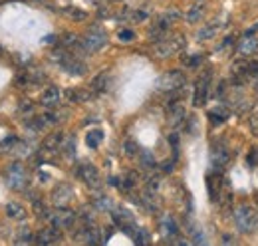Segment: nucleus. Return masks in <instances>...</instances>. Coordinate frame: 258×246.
Listing matches in <instances>:
<instances>
[{
  "label": "nucleus",
  "mask_w": 258,
  "mask_h": 246,
  "mask_svg": "<svg viewBox=\"0 0 258 246\" xmlns=\"http://www.w3.org/2000/svg\"><path fill=\"white\" fill-rule=\"evenodd\" d=\"M76 220H78V215H76L72 209H68V207H56V209L50 213V216H48V222H50L52 226L60 228V230L72 228V226L76 224Z\"/></svg>",
  "instance_id": "nucleus-8"
},
{
  "label": "nucleus",
  "mask_w": 258,
  "mask_h": 246,
  "mask_svg": "<svg viewBox=\"0 0 258 246\" xmlns=\"http://www.w3.org/2000/svg\"><path fill=\"white\" fill-rule=\"evenodd\" d=\"M119 18H121V20H127V22L139 24V22H145V20L149 18V12L143 10V8H127V10L119 12Z\"/></svg>",
  "instance_id": "nucleus-23"
},
{
  "label": "nucleus",
  "mask_w": 258,
  "mask_h": 246,
  "mask_svg": "<svg viewBox=\"0 0 258 246\" xmlns=\"http://www.w3.org/2000/svg\"><path fill=\"white\" fill-rule=\"evenodd\" d=\"M60 99H62V90L58 86H48L40 95V103L44 107H56L60 103Z\"/></svg>",
  "instance_id": "nucleus-19"
},
{
  "label": "nucleus",
  "mask_w": 258,
  "mask_h": 246,
  "mask_svg": "<svg viewBox=\"0 0 258 246\" xmlns=\"http://www.w3.org/2000/svg\"><path fill=\"white\" fill-rule=\"evenodd\" d=\"M66 97L74 103H80V101H88L92 97V92L90 90H82V88H72L66 92Z\"/></svg>",
  "instance_id": "nucleus-27"
},
{
  "label": "nucleus",
  "mask_w": 258,
  "mask_h": 246,
  "mask_svg": "<svg viewBox=\"0 0 258 246\" xmlns=\"http://www.w3.org/2000/svg\"><path fill=\"white\" fill-rule=\"evenodd\" d=\"M201 61H203V56H201V54H195V56H183V64H185L187 68H197Z\"/></svg>",
  "instance_id": "nucleus-36"
},
{
  "label": "nucleus",
  "mask_w": 258,
  "mask_h": 246,
  "mask_svg": "<svg viewBox=\"0 0 258 246\" xmlns=\"http://www.w3.org/2000/svg\"><path fill=\"white\" fill-rule=\"evenodd\" d=\"M187 48V38L183 34H173V36H167L163 38L161 42H155L153 46V56L159 58V60H167L179 52H183Z\"/></svg>",
  "instance_id": "nucleus-2"
},
{
  "label": "nucleus",
  "mask_w": 258,
  "mask_h": 246,
  "mask_svg": "<svg viewBox=\"0 0 258 246\" xmlns=\"http://www.w3.org/2000/svg\"><path fill=\"white\" fill-rule=\"evenodd\" d=\"M232 220L240 234H254L258 230V211L252 205H236L232 211Z\"/></svg>",
  "instance_id": "nucleus-1"
},
{
  "label": "nucleus",
  "mask_w": 258,
  "mask_h": 246,
  "mask_svg": "<svg viewBox=\"0 0 258 246\" xmlns=\"http://www.w3.org/2000/svg\"><path fill=\"white\" fill-rule=\"evenodd\" d=\"M64 14L70 18V20H74V22H84V20L88 18V12L82 10V8H76V6H68V8H64Z\"/></svg>",
  "instance_id": "nucleus-30"
},
{
  "label": "nucleus",
  "mask_w": 258,
  "mask_h": 246,
  "mask_svg": "<svg viewBox=\"0 0 258 246\" xmlns=\"http://www.w3.org/2000/svg\"><path fill=\"white\" fill-rule=\"evenodd\" d=\"M181 18V12L179 10H165L163 14H159L157 18H155V22L151 24V28L147 32V36H149V40H153V42H161L163 38H167V34L171 30V26L177 22Z\"/></svg>",
  "instance_id": "nucleus-3"
},
{
  "label": "nucleus",
  "mask_w": 258,
  "mask_h": 246,
  "mask_svg": "<svg viewBox=\"0 0 258 246\" xmlns=\"http://www.w3.org/2000/svg\"><path fill=\"white\" fill-rule=\"evenodd\" d=\"M64 153L68 155V157H74L76 155V139L74 137H68V139H64Z\"/></svg>",
  "instance_id": "nucleus-34"
},
{
  "label": "nucleus",
  "mask_w": 258,
  "mask_h": 246,
  "mask_svg": "<svg viewBox=\"0 0 258 246\" xmlns=\"http://www.w3.org/2000/svg\"><path fill=\"white\" fill-rule=\"evenodd\" d=\"M209 121H211V125H223V123L228 121V117L232 115V111H230V107L228 105H225V103H219V105H215V107H211L209 109Z\"/></svg>",
  "instance_id": "nucleus-17"
},
{
  "label": "nucleus",
  "mask_w": 258,
  "mask_h": 246,
  "mask_svg": "<svg viewBox=\"0 0 258 246\" xmlns=\"http://www.w3.org/2000/svg\"><path fill=\"white\" fill-rule=\"evenodd\" d=\"M230 149L226 147L223 141H215L213 145H211V165H213V169H217V171H223L228 167V163H230Z\"/></svg>",
  "instance_id": "nucleus-9"
},
{
  "label": "nucleus",
  "mask_w": 258,
  "mask_h": 246,
  "mask_svg": "<svg viewBox=\"0 0 258 246\" xmlns=\"http://www.w3.org/2000/svg\"><path fill=\"white\" fill-rule=\"evenodd\" d=\"M62 240V230L56 226H44L34 234V242L36 246H58Z\"/></svg>",
  "instance_id": "nucleus-10"
},
{
  "label": "nucleus",
  "mask_w": 258,
  "mask_h": 246,
  "mask_svg": "<svg viewBox=\"0 0 258 246\" xmlns=\"http://www.w3.org/2000/svg\"><path fill=\"white\" fill-rule=\"evenodd\" d=\"M185 119H187V107H185L183 99L173 101V103L167 105V123L171 127H179Z\"/></svg>",
  "instance_id": "nucleus-15"
},
{
  "label": "nucleus",
  "mask_w": 258,
  "mask_h": 246,
  "mask_svg": "<svg viewBox=\"0 0 258 246\" xmlns=\"http://www.w3.org/2000/svg\"><path fill=\"white\" fill-rule=\"evenodd\" d=\"M250 129H252V133L258 137V111H254V113L250 115Z\"/></svg>",
  "instance_id": "nucleus-41"
},
{
  "label": "nucleus",
  "mask_w": 258,
  "mask_h": 246,
  "mask_svg": "<svg viewBox=\"0 0 258 246\" xmlns=\"http://www.w3.org/2000/svg\"><path fill=\"white\" fill-rule=\"evenodd\" d=\"M64 133L62 131H54V133H50L46 139H44V149L46 151H50V153H56V151H60L62 147H64Z\"/></svg>",
  "instance_id": "nucleus-22"
},
{
  "label": "nucleus",
  "mask_w": 258,
  "mask_h": 246,
  "mask_svg": "<svg viewBox=\"0 0 258 246\" xmlns=\"http://www.w3.org/2000/svg\"><path fill=\"white\" fill-rule=\"evenodd\" d=\"M78 177L90 189H99L101 187V175H99L97 167H94L92 163H82L78 167Z\"/></svg>",
  "instance_id": "nucleus-14"
},
{
  "label": "nucleus",
  "mask_w": 258,
  "mask_h": 246,
  "mask_svg": "<svg viewBox=\"0 0 258 246\" xmlns=\"http://www.w3.org/2000/svg\"><path fill=\"white\" fill-rule=\"evenodd\" d=\"M103 137H105V133H103L101 129H90V131L86 133V145H88L90 149H97L99 143L103 141Z\"/></svg>",
  "instance_id": "nucleus-28"
},
{
  "label": "nucleus",
  "mask_w": 258,
  "mask_h": 246,
  "mask_svg": "<svg viewBox=\"0 0 258 246\" xmlns=\"http://www.w3.org/2000/svg\"><path fill=\"white\" fill-rule=\"evenodd\" d=\"M123 147H125V153H127L129 157H137L139 151H141V149H139V145H137L135 141H131V139L125 141V145H123Z\"/></svg>",
  "instance_id": "nucleus-37"
},
{
  "label": "nucleus",
  "mask_w": 258,
  "mask_h": 246,
  "mask_svg": "<svg viewBox=\"0 0 258 246\" xmlns=\"http://www.w3.org/2000/svg\"><path fill=\"white\" fill-rule=\"evenodd\" d=\"M40 2H42V0H40Z\"/></svg>",
  "instance_id": "nucleus-43"
},
{
  "label": "nucleus",
  "mask_w": 258,
  "mask_h": 246,
  "mask_svg": "<svg viewBox=\"0 0 258 246\" xmlns=\"http://www.w3.org/2000/svg\"><path fill=\"white\" fill-rule=\"evenodd\" d=\"M20 113L32 119V117H34V105H32V101H28V99H24V101L20 103Z\"/></svg>",
  "instance_id": "nucleus-35"
},
{
  "label": "nucleus",
  "mask_w": 258,
  "mask_h": 246,
  "mask_svg": "<svg viewBox=\"0 0 258 246\" xmlns=\"http://www.w3.org/2000/svg\"><path fill=\"white\" fill-rule=\"evenodd\" d=\"M221 246H238V244H236V240H234L230 234H223V238H221Z\"/></svg>",
  "instance_id": "nucleus-42"
},
{
  "label": "nucleus",
  "mask_w": 258,
  "mask_h": 246,
  "mask_svg": "<svg viewBox=\"0 0 258 246\" xmlns=\"http://www.w3.org/2000/svg\"><path fill=\"white\" fill-rule=\"evenodd\" d=\"M209 86H211V70H207L199 80H197V86H195L193 93V105L195 107H203L207 103V97H209Z\"/></svg>",
  "instance_id": "nucleus-13"
},
{
  "label": "nucleus",
  "mask_w": 258,
  "mask_h": 246,
  "mask_svg": "<svg viewBox=\"0 0 258 246\" xmlns=\"http://www.w3.org/2000/svg\"><path fill=\"white\" fill-rule=\"evenodd\" d=\"M111 218H113V222L119 226V230L125 232V234H129V232L137 226V224H135V218L131 215V211H127L125 207H113Z\"/></svg>",
  "instance_id": "nucleus-12"
},
{
  "label": "nucleus",
  "mask_w": 258,
  "mask_h": 246,
  "mask_svg": "<svg viewBox=\"0 0 258 246\" xmlns=\"http://www.w3.org/2000/svg\"><path fill=\"white\" fill-rule=\"evenodd\" d=\"M238 54L244 58H250L258 54V38L256 36H242V40L238 42Z\"/></svg>",
  "instance_id": "nucleus-20"
},
{
  "label": "nucleus",
  "mask_w": 258,
  "mask_h": 246,
  "mask_svg": "<svg viewBox=\"0 0 258 246\" xmlns=\"http://www.w3.org/2000/svg\"><path fill=\"white\" fill-rule=\"evenodd\" d=\"M169 246H195L193 240H189L187 236H183V234H179L177 238H173L171 242H169Z\"/></svg>",
  "instance_id": "nucleus-38"
},
{
  "label": "nucleus",
  "mask_w": 258,
  "mask_h": 246,
  "mask_svg": "<svg viewBox=\"0 0 258 246\" xmlns=\"http://www.w3.org/2000/svg\"><path fill=\"white\" fill-rule=\"evenodd\" d=\"M72 197H74L72 187L62 183L54 189V193H52V203H54V207H68L70 201H72Z\"/></svg>",
  "instance_id": "nucleus-18"
},
{
  "label": "nucleus",
  "mask_w": 258,
  "mask_h": 246,
  "mask_svg": "<svg viewBox=\"0 0 258 246\" xmlns=\"http://www.w3.org/2000/svg\"><path fill=\"white\" fill-rule=\"evenodd\" d=\"M223 183H225V177H223V173L221 171H211L209 175H207V189H209V199H211V203H217L219 201V193H221V189H223Z\"/></svg>",
  "instance_id": "nucleus-16"
},
{
  "label": "nucleus",
  "mask_w": 258,
  "mask_h": 246,
  "mask_svg": "<svg viewBox=\"0 0 258 246\" xmlns=\"http://www.w3.org/2000/svg\"><path fill=\"white\" fill-rule=\"evenodd\" d=\"M107 84H109V74H97L96 78L92 80V90L96 93H101L105 92V88H107Z\"/></svg>",
  "instance_id": "nucleus-31"
},
{
  "label": "nucleus",
  "mask_w": 258,
  "mask_h": 246,
  "mask_svg": "<svg viewBox=\"0 0 258 246\" xmlns=\"http://www.w3.org/2000/svg\"><path fill=\"white\" fill-rule=\"evenodd\" d=\"M159 230H161V236L165 238V242L169 244L173 238H177L181 234V226L177 222V218L171 215V213H165L159 218Z\"/></svg>",
  "instance_id": "nucleus-11"
},
{
  "label": "nucleus",
  "mask_w": 258,
  "mask_h": 246,
  "mask_svg": "<svg viewBox=\"0 0 258 246\" xmlns=\"http://www.w3.org/2000/svg\"><path fill=\"white\" fill-rule=\"evenodd\" d=\"M131 240L135 246H151V234L147 228H141V226H135L131 232H129Z\"/></svg>",
  "instance_id": "nucleus-25"
},
{
  "label": "nucleus",
  "mask_w": 258,
  "mask_h": 246,
  "mask_svg": "<svg viewBox=\"0 0 258 246\" xmlns=\"http://www.w3.org/2000/svg\"><path fill=\"white\" fill-rule=\"evenodd\" d=\"M117 38H119L121 42H131V40H135V32L129 30V28H123V30L117 32Z\"/></svg>",
  "instance_id": "nucleus-39"
},
{
  "label": "nucleus",
  "mask_w": 258,
  "mask_h": 246,
  "mask_svg": "<svg viewBox=\"0 0 258 246\" xmlns=\"http://www.w3.org/2000/svg\"><path fill=\"white\" fill-rule=\"evenodd\" d=\"M221 26H223V22H221V20H211L209 24L201 26V30L197 32V40H199V42H207V40H213V38L219 34Z\"/></svg>",
  "instance_id": "nucleus-21"
},
{
  "label": "nucleus",
  "mask_w": 258,
  "mask_h": 246,
  "mask_svg": "<svg viewBox=\"0 0 258 246\" xmlns=\"http://www.w3.org/2000/svg\"><path fill=\"white\" fill-rule=\"evenodd\" d=\"M185 86H187V74L183 70H169L163 76H159L155 88H157V92L161 93H171L183 90Z\"/></svg>",
  "instance_id": "nucleus-5"
},
{
  "label": "nucleus",
  "mask_w": 258,
  "mask_h": 246,
  "mask_svg": "<svg viewBox=\"0 0 258 246\" xmlns=\"http://www.w3.org/2000/svg\"><path fill=\"white\" fill-rule=\"evenodd\" d=\"M4 181L6 184L12 189V191H24L28 183H30V175H28V169L20 163V161H14L6 167L4 171Z\"/></svg>",
  "instance_id": "nucleus-4"
},
{
  "label": "nucleus",
  "mask_w": 258,
  "mask_h": 246,
  "mask_svg": "<svg viewBox=\"0 0 258 246\" xmlns=\"http://www.w3.org/2000/svg\"><path fill=\"white\" fill-rule=\"evenodd\" d=\"M14 246H36V242H34V234L30 232V230H22V232L16 236Z\"/></svg>",
  "instance_id": "nucleus-33"
},
{
  "label": "nucleus",
  "mask_w": 258,
  "mask_h": 246,
  "mask_svg": "<svg viewBox=\"0 0 258 246\" xmlns=\"http://www.w3.org/2000/svg\"><path fill=\"white\" fill-rule=\"evenodd\" d=\"M74 240L80 246H101L105 238H101V230L97 228L94 222H84L74 232Z\"/></svg>",
  "instance_id": "nucleus-7"
},
{
  "label": "nucleus",
  "mask_w": 258,
  "mask_h": 246,
  "mask_svg": "<svg viewBox=\"0 0 258 246\" xmlns=\"http://www.w3.org/2000/svg\"><path fill=\"white\" fill-rule=\"evenodd\" d=\"M107 46V32L99 26H90L82 36V50L86 54H97Z\"/></svg>",
  "instance_id": "nucleus-6"
},
{
  "label": "nucleus",
  "mask_w": 258,
  "mask_h": 246,
  "mask_svg": "<svg viewBox=\"0 0 258 246\" xmlns=\"http://www.w3.org/2000/svg\"><path fill=\"white\" fill-rule=\"evenodd\" d=\"M205 12H207L205 2H193V6L185 12V20H187L189 24H197V22H201V20H203Z\"/></svg>",
  "instance_id": "nucleus-24"
},
{
  "label": "nucleus",
  "mask_w": 258,
  "mask_h": 246,
  "mask_svg": "<svg viewBox=\"0 0 258 246\" xmlns=\"http://www.w3.org/2000/svg\"><path fill=\"white\" fill-rule=\"evenodd\" d=\"M139 161H141V165H143L145 169H153V167L157 165L155 155L151 153V151H147V149H141V151H139Z\"/></svg>",
  "instance_id": "nucleus-32"
},
{
  "label": "nucleus",
  "mask_w": 258,
  "mask_h": 246,
  "mask_svg": "<svg viewBox=\"0 0 258 246\" xmlns=\"http://www.w3.org/2000/svg\"><path fill=\"white\" fill-rule=\"evenodd\" d=\"M246 165L248 167H256L258 165V147H254L250 153L246 155Z\"/></svg>",
  "instance_id": "nucleus-40"
},
{
  "label": "nucleus",
  "mask_w": 258,
  "mask_h": 246,
  "mask_svg": "<svg viewBox=\"0 0 258 246\" xmlns=\"http://www.w3.org/2000/svg\"><path fill=\"white\" fill-rule=\"evenodd\" d=\"M6 215L12 220H24L26 218V209L20 203H6Z\"/></svg>",
  "instance_id": "nucleus-26"
},
{
  "label": "nucleus",
  "mask_w": 258,
  "mask_h": 246,
  "mask_svg": "<svg viewBox=\"0 0 258 246\" xmlns=\"http://www.w3.org/2000/svg\"><path fill=\"white\" fill-rule=\"evenodd\" d=\"M92 205L96 207L97 211H107V213H111L113 211V201L109 199V197H105V195H99V197H96L94 201H92Z\"/></svg>",
  "instance_id": "nucleus-29"
}]
</instances>
